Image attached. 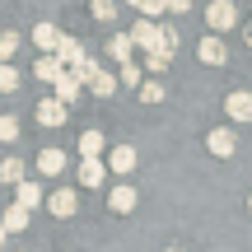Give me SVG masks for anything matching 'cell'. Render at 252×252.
<instances>
[{"label": "cell", "instance_id": "8fae6325", "mask_svg": "<svg viewBox=\"0 0 252 252\" xmlns=\"http://www.w3.org/2000/svg\"><path fill=\"white\" fill-rule=\"evenodd\" d=\"M65 117H70V108H65V103H56V98L37 103V122H42V126H61Z\"/></svg>", "mask_w": 252, "mask_h": 252}, {"label": "cell", "instance_id": "f1b7e54d", "mask_svg": "<svg viewBox=\"0 0 252 252\" xmlns=\"http://www.w3.org/2000/svg\"><path fill=\"white\" fill-rule=\"evenodd\" d=\"M168 61H173L168 52H150V56H145V65H150V70H163V65H168Z\"/></svg>", "mask_w": 252, "mask_h": 252}, {"label": "cell", "instance_id": "2e32d148", "mask_svg": "<svg viewBox=\"0 0 252 252\" xmlns=\"http://www.w3.org/2000/svg\"><path fill=\"white\" fill-rule=\"evenodd\" d=\"M33 42L42 47V52H56V42H61V28H56V24H37V28H33Z\"/></svg>", "mask_w": 252, "mask_h": 252}, {"label": "cell", "instance_id": "52a82bcc", "mask_svg": "<svg viewBox=\"0 0 252 252\" xmlns=\"http://www.w3.org/2000/svg\"><path fill=\"white\" fill-rule=\"evenodd\" d=\"M224 112H229L234 122H252V94H248V89L229 94V98H224Z\"/></svg>", "mask_w": 252, "mask_h": 252}, {"label": "cell", "instance_id": "d6986e66", "mask_svg": "<svg viewBox=\"0 0 252 252\" xmlns=\"http://www.w3.org/2000/svg\"><path fill=\"white\" fill-rule=\"evenodd\" d=\"M80 182H84V187H98V182H103V159H84L80 163Z\"/></svg>", "mask_w": 252, "mask_h": 252}, {"label": "cell", "instance_id": "484cf974", "mask_svg": "<svg viewBox=\"0 0 252 252\" xmlns=\"http://www.w3.org/2000/svg\"><path fill=\"white\" fill-rule=\"evenodd\" d=\"M140 98H145V103H163V84H154V80L140 84Z\"/></svg>", "mask_w": 252, "mask_h": 252}, {"label": "cell", "instance_id": "7c38bea8", "mask_svg": "<svg viewBox=\"0 0 252 252\" xmlns=\"http://www.w3.org/2000/svg\"><path fill=\"white\" fill-rule=\"evenodd\" d=\"M108 168L112 173H131L135 168V150H131V145H112V150H108Z\"/></svg>", "mask_w": 252, "mask_h": 252}, {"label": "cell", "instance_id": "7a4b0ae2", "mask_svg": "<svg viewBox=\"0 0 252 252\" xmlns=\"http://www.w3.org/2000/svg\"><path fill=\"white\" fill-rule=\"evenodd\" d=\"M206 24L215 28V33H224V28L238 24V9L229 5V0H210V5H206Z\"/></svg>", "mask_w": 252, "mask_h": 252}, {"label": "cell", "instance_id": "ac0fdd59", "mask_svg": "<svg viewBox=\"0 0 252 252\" xmlns=\"http://www.w3.org/2000/svg\"><path fill=\"white\" fill-rule=\"evenodd\" d=\"M108 52H112V61H131V52H135V42H131V33H117L108 42Z\"/></svg>", "mask_w": 252, "mask_h": 252}, {"label": "cell", "instance_id": "4fadbf2b", "mask_svg": "<svg viewBox=\"0 0 252 252\" xmlns=\"http://www.w3.org/2000/svg\"><path fill=\"white\" fill-rule=\"evenodd\" d=\"M0 224H5V234H24V229L33 224V215H28L24 206H9L5 215H0Z\"/></svg>", "mask_w": 252, "mask_h": 252}, {"label": "cell", "instance_id": "603a6c76", "mask_svg": "<svg viewBox=\"0 0 252 252\" xmlns=\"http://www.w3.org/2000/svg\"><path fill=\"white\" fill-rule=\"evenodd\" d=\"M126 5H135V9H140V19H154V14H163V0H126Z\"/></svg>", "mask_w": 252, "mask_h": 252}, {"label": "cell", "instance_id": "f546056e", "mask_svg": "<svg viewBox=\"0 0 252 252\" xmlns=\"http://www.w3.org/2000/svg\"><path fill=\"white\" fill-rule=\"evenodd\" d=\"M191 0H163V14H187Z\"/></svg>", "mask_w": 252, "mask_h": 252}, {"label": "cell", "instance_id": "277c9868", "mask_svg": "<svg viewBox=\"0 0 252 252\" xmlns=\"http://www.w3.org/2000/svg\"><path fill=\"white\" fill-rule=\"evenodd\" d=\"M42 201H47V191L37 187V182H28V178H24V182H19V187H14V206H24L28 215H33V210L42 206Z\"/></svg>", "mask_w": 252, "mask_h": 252}, {"label": "cell", "instance_id": "30bf717a", "mask_svg": "<svg viewBox=\"0 0 252 252\" xmlns=\"http://www.w3.org/2000/svg\"><path fill=\"white\" fill-rule=\"evenodd\" d=\"M61 70H65V65L56 61V52H47V56H37V61H33V75L42 84H56V75H61Z\"/></svg>", "mask_w": 252, "mask_h": 252}, {"label": "cell", "instance_id": "8992f818", "mask_svg": "<svg viewBox=\"0 0 252 252\" xmlns=\"http://www.w3.org/2000/svg\"><path fill=\"white\" fill-rule=\"evenodd\" d=\"M135 196H140L135 187H126V182H117V187L108 191V206L117 210V215H131V210H135Z\"/></svg>", "mask_w": 252, "mask_h": 252}, {"label": "cell", "instance_id": "1f68e13d", "mask_svg": "<svg viewBox=\"0 0 252 252\" xmlns=\"http://www.w3.org/2000/svg\"><path fill=\"white\" fill-rule=\"evenodd\" d=\"M5 238H9V234H5V224H0V252H5Z\"/></svg>", "mask_w": 252, "mask_h": 252}, {"label": "cell", "instance_id": "e0dca14e", "mask_svg": "<svg viewBox=\"0 0 252 252\" xmlns=\"http://www.w3.org/2000/svg\"><path fill=\"white\" fill-rule=\"evenodd\" d=\"M103 150H108V145H103V131H84L80 135V154L84 159H103Z\"/></svg>", "mask_w": 252, "mask_h": 252}, {"label": "cell", "instance_id": "44dd1931", "mask_svg": "<svg viewBox=\"0 0 252 252\" xmlns=\"http://www.w3.org/2000/svg\"><path fill=\"white\" fill-rule=\"evenodd\" d=\"M0 178H5L9 187H19V182H24V163H19V159H5V163H0Z\"/></svg>", "mask_w": 252, "mask_h": 252}, {"label": "cell", "instance_id": "ba28073f", "mask_svg": "<svg viewBox=\"0 0 252 252\" xmlns=\"http://www.w3.org/2000/svg\"><path fill=\"white\" fill-rule=\"evenodd\" d=\"M80 94H84V84L75 80L70 70H61V75H56V103H65V108H70V103L80 98Z\"/></svg>", "mask_w": 252, "mask_h": 252}, {"label": "cell", "instance_id": "7402d4cb", "mask_svg": "<svg viewBox=\"0 0 252 252\" xmlns=\"http://www.w3.org/2000/svg\"><path fill=\"white\" fill-rule=\"evenodd\" d=\"M14 89H19V70L0 61V94H14Z\"/></svg>", "mask_w": 252, "mask_h": 252}, {"label": "cell", "instance_id": "5bb4252c", "mask_svg": "<svg viewBox=\"0 0 252 252\" xmlns=\"http://www.w3.org/2000/svg\"><path fill=\"white\" fill-rule=\"evenodd\" d=\"M84 84H89V89L98 94V98H112V94H117V75H108L103 65H98V70H94V75H89Z\"/></svg>", "mask_w": 252, "mask_h": 252}, {"label": "cell", "instance_id": "9c48e42d", "mask_svg": "<svg viewBox=\"0 0 252 252\" xmlns=\"http://www.w3.org/2000/svg\"><path fill=\"white\" fill-rule=\"evenodd\" d=\"M206 145H210V154H215V159H229V154L238 150L234 131H224V126H220V131H210V135H206Z\"/></svg>", "mask_w": 252, "mask_h": 252}, {"label": "cell", "instance_id": "4316f807", "mask_svg": "<svg viewBox=\"0 0 252 252\" xmlns=\"http://www.w3.org/2000/svg\"><path fill=\"white\" fill-rule=\"evenodd\" d=\"M122 84H140V65L135 61H122Z\"/></svg>", "mask_w": 252, "mask_h": 252}, {"label": "cell", "instance_id": "836d02e7", "mask_svg": "<svg viewBox=\"0 0 252 252\" xmlns=\"http://www.w3.org/2000/svg\"><path fill=\"white\" fill-rule=\"evenodd\" d=\"M248 210H252V201H248Z\"/></svg>", "mask_w": 252, "mask_h": 252}, {"label": "cell", "instance_id": "83f0119b", "mask_svg": "<svg viewBox=\"0 0 252 252\" xmlns=\"http://www.w3.org/2000/svg\"><path fill=\"white\" fill-rule=\"evenodd\" d=\"M163 52H178V28H173V24H163Z\"/></svg>", "mask_w": 252, "mask_h": 252}, {"label": "cell", "instance_id": "6da1fadb", "mask_svg": "<svg viewBox=\"0 0 252 252\" xmlns=\"http://www.w3.org/2000/svg\"><path fill=\"white\" fill-rule=\"evenodd\" d=\"M131 42L145 47V56H150V52H163V28L154 24V19H140V24L131 28Z\"/></svg>", "mask_w": 252, "mask_h": 252}, {"label": "cell", "instance_id": "d4e9b609", "mask_svg": "<svg viewBox=\"0 0 252 252\" xmlns=\"http://www.w3.org/2000/svg\"><path fill=\"white\" fill-rule=\"evenodd\" d=\"M0 140H5V145L19 140V117H0Z\"/></svg>", "mask_w": 252, "mask_h": 252}, {"label": "cell", "instance_id": "4dcf8cb0", "mask_svg": "<svg viewBox=\"0 0 252 252\" xmlns=\"http://www.w3.org/2000/svg\"><path fill=\"white\" fill-rule=\"evenodd\" d=\"M243 42H248V47H252V24H248V28H243Z\"/></svg>", "mask_w": 252, "mask_h": 252}, {"label": "cell", "instance_id": "5b68a950", "mask_svg": "<svg viewBox=\"0 0 252 252\" xmlns=\"http://www.w3.org/2000/svg\"><path fill=\"white\" fill-rule=\"evenodd\" d=\"M196 56H201L206 65H224V61H229V47L210 33V37H201V42H196Z\"/></svg>", "mask_w": 252, "mask_h": 252}, {"label": "cell", "instance_id": "9a60e30c", "mask_svg": "<svg viewBox=\"0 0 252 252\" xmlns=\"http://www.w3.org/2000/svg\"><path fill=\"white\" fill-rule=\"evenodd\" d=\"M61 168H65V150H56V145H52V150L37 154V173H47V178H52V173H61Z\"/></svg>", "mask_w": 252, "mask_h": 252}, {"label": "cell", "instance_id": "d6a6232c", "mask_svg": "<svg viewBox=\"0 0 252 252\" xmlns=\"http://www.w3.org/2000/svg\"><path fill=\"white\" fill-rule=\"evenodd\" d=\"M163 252H182V248H163Z\"/></svg>", "mask_w": 252, "mask_h": 252}, {"label": "cell", "instance_id": "ffe728a7", "mask_svg": "<svg viewBox=\"0 0 252 252\" xmlns=\"http://www.w3.org/2000/svg\"><path fill=\"white\" fill-rule=\"evenodd\" d=\"M89 14L98 19V24H112V19H117V0H94Z\"/></svg>", "mask_w": 252, "mask_h": 252}, {"label": "cell", "instance_id": "3957f363", "mask_svg": "<svg viewBox=\"0 0 252 252\" xmlns=\"http://www.w3.org/2000/svg\"><path fill=\"white\" fill-rule=\"evenodd\" d=\"M47 210H52L56 220H70L75 210H80V196H75L70 187H61V191H47Z\"/></svg>", "mask_w": 252, "mask_h": 252}, {"label": "cell", "instance_id": "cb8c5ba5", "mask_svg": "<svg viewBox=\"0 0 252 252\" xmlns=\"http://www.w3.org/2000/svg\"><path fill=\"white\" fill-rule=\"evenodd\" d=\"M19 52V33H0V61L9 65V56Z\"/></svg>", "mask_w": 252, "mask_h": 252}]
</instances>
